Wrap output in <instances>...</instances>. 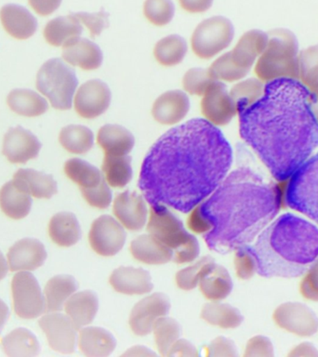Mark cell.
Wrapping results in <instances>:
<instances>
[{
	"instance_id": "cell-52",
	"label": "cell",
	"mask_w": 318,
	"mask_h": 357,
	"mask_svg": "<svg viewBox=\"0 0 318 357\" xmlns=\"http://www.w3.org/2000/svg\"><path fill=\"white\" fill-rule=\"evenodd\" d=\"M300 284V291L306 300L318 301V261L305 273Z\"/></svg>"
},
{
	"instance_id": "cell-55",
	"label": "cell",
	"mask_w": 318,
	"mask_h": 357,
	"mask_svg": "<svg viewBox=\"0 0 318 357\" xmlns=\"http://www.w3.org/2000/svg\"><path fill=\"white\" fill-rule=\"evenodd\" d=\"M63 0H28L31 8L41 16H49L57 10Z\"/></svg>"
},
{
	"instance_id": "cell-43",
	"label": "cell",
	"mask_w": 318,
	"mask_h": 357,
	"mask_svg": "<svg viewBox=\"0 0 318 357\" xmlns=\"http://www.w3.org/2000/svg\"><path fill=\"white\" fill-rule=\"evenodd\" d=\"M264 85L259 78H250L240 81L232 88L230 96L236 106L237 113L252 105L264 94Z\"/></svg>"
},
{
	"instance_id": "cell-16",
	"label": "cell",
	"mask_w": 318,
	"mask_h": 357,
	"mask_svg": "<svg viewBox=\"0 0 318 357\" xmlns=\"http://www.w3.org/2000/svg\"><path fill=\"white\" fill-rule=\"evenodd\" d=\"M169 309L170 301L163 293H153L142 298L131 311V331L138 336H146L153 331L156 321L166 317Z\"/></svg>"
},
{
	"instance_id": "cell-31",
	"label": "cell",
	"mask_w": 318,
	"mask_h": 357,
	"mask_svg": "<svg viewBox=\"0 0 318 357\" xmlns=\"http://www.w3.org/2000/svg\"><path fill=\"white\" fill-rule=\"evenodd\" d=\"M130 252L137 261L146 264H164L173 259L172 251L150 234L134 239Z\"/></svg>"
},
{
	"instance_id": "cell-61",
	"label": "cell",
	"mask_w": 318,
	"mask_h": 357,
	"mask_svg": "<svg viewBox=\"0 0 318 357\" xmlns=\"http://www.w3.org/2000/svg\"><path fill=\"white\" fill-rule=\"evenodd\" d=\"M8 271V265L7 261H6L4 255H3L1 251H0V281L5 278L7 275Z\"/></svg>"
},
{
	"instance_id": "cell-48",
	"label": "cell",
	"mask_w": 318,
	"mask_h": 357,
	"mask_svg": "<svg viewBox=\"0 0 318 357\" xmlns=\"http://www.w3.org/2000/svg\"><path fill=\"white\" fill-rule=\"evenodd\" d=\"M213 81L209 69L192 68L184 75L183 86L187 93L203 96Z\"/></svg>"
},
{
	"instance_id": "cell-62",
	"label": "cell",
	"mask_w": 318,
	"mask_h": 357,
	"mask_svg": "<svg viewBox=\"0 0 318 357\" xmlns=\"http://www.w3.org/2000/svg\"><path fill=\"white\" fill-rule=\"evenodd\" d=\"M310 89H311L312 93H314L315 96L318 98V78L314 83V85H312Z\"/></svg>"
},
{
	"instance_id": "cell-5",
	"label": "cell",
	"mask_w": 318,
	"mask_h": 357,
	"mask_svg": "<svg viewBox=\"0 0 318 357\" xmlns=\"http://www.w3.org/2000/svg\"><path fill=\"white\" fill-rule=\"evenodd\" d=\"M268 36L266 49L256 61L257 77L266 83L278 78L298 79V43L294 33L279 28Z\"/></svg>"
},
{
	"instance_id": "cell-22",
	"label": "cell",
	"mask_w": 318,
	"mask_h": 357,
	"mask_svg": "<svg viewBox=\"0 0 318 357\" xmlns=\"http://www.w3.org/2000/svg\"><path fill=\"white\" fill-rule=\"evenodd\" d=\"M63 58L73 66L91 71L102 66L103 54L97 44L80 36L64 45Z\"/></svg>"
},
{
	"instance_id": "cell-18",
	"label": "cell",
	"mask_w": 318,
	"mask_h": 357,
	"mask_svg": "<svg viewBox=\"0 0 318 357\" xmlns=\"http://www.w3.org/2000/svg\"><path fill=\"white\" fill-rule=\"evenodd\" d=\"M113 211L114 216L128 230H141L146 223V204L144 197L135 192L125 191L117 195Z\"/></svg>"
},
{
	"instance_id": "cell-45",
	"label": "cell",
	"mask_w": 318,
	"mask_h": 357,
	"mask_svg": "<svg viewBox=\"0 0 318 357\" xmlns=\"http://www.w3.org/2000/svg\"><path fill=\"white\" fill-rule=\"evenodd\" d=\"M144 14L151 24L164 26L174 17V4L172 0H145Z\"/></svg>"
},
{
	"instance_id": "cell-15",
	"label": "cell",
	"mask_w": 318,
	"mask_h": 357,
	"mask_svg": "<svg viewBox=\"0 0 318 357\" xmlns=\"http://www.w3.org/2000/svg\"><path fill=\"white\" fill-rule=\"evenodd\" d=\"M38 325L46 334L52 350L61 354L74 353L78 329L68 315L53 312L41 317Z\"/></svg>"
},
{
	"instance_id": "cell-32",
	"label": "cell",
	"mask_w": 318,
	"mask_h": 357,
	"mask_svg": "<svg viewBox=\"0 0 318 357\" xmlns=\"http://www.w3.org/2000/svg\"><path fill=\"white\" fill-rule=\"evenodd\" d=\"M32 203L31 195L20 188L13 181L5 183L0 189V208L11 219L21 220L26 217Z\"/></svg>"
},
{
	"instance_id": "cell-38",
	"label": "cell",
	"mask_w": 318,
	"mask_h": 357,
	"mask_svg": "<svg viewBox=\"0 0 318 357\" xmlns=\"http://www.w3.org/2000/svg\"><path fill=\"white\" fill-rule=\"evenodd\" d=\"M59 142L69 153L83 155L93 146V132L82 125H69L61 128Z\"/></svg>"
},
{
	"instance_id": "cell-60",
	"label": "cell",
	"mask_w": 318,
	"mask_h": 357,
	"mask_svg": "<svg viewBox=\"0 0 318 357\" xmlns=\"http://www.w3.org/2000/svg\"><path fill=\"white\" fill-rule=\"evenodd\" d=\"M8 317H10V310H8L7 304L0 298V332L5 324L7 323Z\"/></svg>"
},
{
	"instance_id": "cell-28",
	"label": "cell",
	"mask_w": 318,
	"mask_h": 357,
	"mask_svg": "<svg viewBox=\"0 0 318 357\" xmlns=\"http://www.w3.org/2000/svg\"><path fill=\"white\" fill-rule=\"evenodd\" d=\"M82 33L83 24L75 13L50 20L43 31L47 43L54 47H63L74 39L80 38Z\"/></svg>"
},
{
	"instance_id": "cell-8",
	"label": "cell",
	"mask_w": 318,
	"mask_h": 357,
	"mask_svg": "<svg viewBox=\"0 0 318 357\" xmlns=\"http://www.w3.org/2000/svg\"><path fill=\"white\" fill-rule=\"evenodd\" d=\"M285 204L318 223V153L307 159L285 185Z\"/></svg>"
},
{
	"instance_id": "cell-14",
	"label": "cell",
	"mask_w": 318,
	"mask_h": 357,
	"mask_svg": "<svg viewBox=\"0 0 318 357\" xmlns=\"http://www.w3.org/2000/svg\"><path fill=\"white\" fill-rule=\"evenodd\" d=\"M112 93L107 84L100 79L86 81L77 89L74 99L75 110L85 119H94L107 110Z\"/></svg>"
},
{
	"instance_id": "cell-25",
	"label": "cell",
	"mask_w": 318,
	"mask_h": 357,
	"mask_svg": "<svg viewBox=\"0 0 318 357\" xmlns=\"http://www.w3.org/2000/svg\"><path fill=\"white\" fill-rule=\"evenodd\" d=\"M14 183L39 199H50L57 194V183L52 175L33 169H20L13 176Z\"/></svg>"
},
{
	"instance_id": "cell-7",
	"label": "cell",
	"mask_w": 318,
	"mask_h": 357,
	"mask_svg": "<svg viewBox=\"0 0 318 357\" xmlns=\"http://www.w3.org/2000/svg\"><path fill=\"white\" fill-rule=\"evenodd\" d=\"M78 79L75 71L61 59L47 61L36 75V89L50 100L53 108L71 109Z\"/></svg>"
},
{
	"instance_id": "cell-37",
	"label": "cell",
	"mask_w": 318,
	"mask_h": 357,
	"mask_svg": "<svg viewBox=\"0 0 318 357\" xmlns=\"http://www.w3.org/2000/svg\"><path fill=\"white\" fill-rule=\"evenodd\" d=\"M102 169L106 183L114 188H122L132 178L131 158L128 155H105Z\"/></svg>"
},
{
	"instance_id": "cell-17",
	"label": "cell",
	"mask_w": 318,
	"mask_h": 357,
	"mask_svg": "<svg viewBox=\"0 0 318 357\" xmlns=\"http://www.w3.org/2000/svg\"><path fill=\"white\" fill-rule=\"evenodd\" d=\"M42 147L38 137L18 126L10 128L3 139V155L13 164H25L38 158Z\"/></svg>"
},
{
	"instance_id": "cell-12",
	"label": "cell",
	"mask_w": 318,
	"mask_h": 357,
	"mask_svg": "<svg viewBox=\"0 0 318 357\" xmlns=\"http://www.w3.org/2000/svg\"><path fill=\"white\" fill-rule=\"evenodd\" d=\"M126 231L116 220L103 215L92 223L89 234L92 250L100 256L116 255L122 250L126 242Z\"/></svg>"
},
{
	"instance_id": "cell-40",
	"label": "cell",
	"mask_w": 318,
	"mask_h": 357,
	"mask_svg": "<svg viewBox=\"0 0 318 357\" xmlns=\"http://www.w3.org/2000/svg\"><path fill=\"white\" fill-rule=\"evenodd\" d=\"M201 317L211 325L222 328H236L244 320L239 310L229 304L220 303L206 304L201 312Z\"/></svg>"
},
{
	"instance_id": "cell-10",
	"label": "cell",
	"mask_w": 318,
	"mask_h": 357,
	"mask_svg": "<svg viewBox=\"0 0 318 357\" xmlns=\"http://www.w3.org/2000/svg\"><path fill=\"white\" fill-rule=\"evenodd\" d=\"M13 308L22 319H35L46 312V301L38 280L32 273H16L11 281Z\"/></svg>"
},
{
	"instance_id": "cell-42",
	"label": "cell",
	"mask_w": 318,
	"mask_h": 357,
	"mask_svg": "<svg viewBox=\"0 0 318 357\" xmlns=\"http://www.w3.org/2000/svg\"><path fill=\"white\" fill-rule=\"evenodd\" d=\"M153 332L159 353L161 356H167L170 348L180 337L181 326L173 318L163 317L156 321Z\"/></svg>"
},
{
	"instance_id": "cell-20",
	"label": "cell",
	"mask_w": 318,
	"mask_h": 357,
	"mask_svg": "<svg viewBox=\"0 0 318 357\" xmlns=\"http://www.w3.org/2000/svg\"><path fill=\"white\" fill-rule=\"evenodd\" d=\"M189 109V97L186 92L176 89L164 92L155 100L152 116L159 124L172 126L181 121Z\"/></svg>"
},
{
	"instance_id": "cell-53",
	"label": "cell",
	"mask_w": 318,
	"mask_h": 357,
	"mask_svg": "<svg viewBox=\"0 0 318 357\" xmlns=\"http://www.w3.org/2000/svg\"><path fill=\"white\" fill-rule=\"evenodd\" d=\"M275 354L272 342L264 336L253 337L248 340L245 356L272 357Z\"/></svg>"
},
{
	"instance_id": "cell-36",
	"label": "cell",
	"mask_w": 318,
	"mask_h": 357,
	"mask_svg": "<svg viewBox=\"0 0 318 357\" xmlns=\"http://www.w3.org/2000/svg\"><path fill=\"white\" fill-rule=\"evenodd\" d=\"M3 351L10 357H33L40 353V344L32 332L26 328L14 329L2 339Z\"/></svg>"
},
{
	"instance_id": "cell-58",
	"label": "cell",
	"mask_w": 318,
	"mask_h": 357,
	"mask_svg": "<svg viewBox=\"0 0 318 357\" xmlns=\"http://www.w3.org/2000/svg\"><path fill=\"white\" fill-rule=\"evenodd\" d=\"M289 356L318 357V350L312 343L303 342L293 348Z\"/></svg>"
},
{
	"instance_id": "cell-24",
	"label": "cell",
	"mask_w": 318,
	"mask_h": 357,
	"mask_svg": "<svg viewBox=\"0 0 318 357\" xmlns=\"http://www.w3.org/2000/svg\"><path fill=\"white\" fill-rule=\"evenodd\" d=\"M268 40H269V36L264 31L258 29L248 31L240 38L236 47L231 52L234 63L241 68L250 70L266 49Z\"/></svg>"
},
{
	"instance_id": "cell-47",
	"label": "cell",
	"mask_w": 318,
	"mask_h": 357,
	"mask_svg": "<svg viewBox=\"0 0 318 357\" xmlns=\"http://www.w3.org/2000/svg\"><path fill=\"white\" fill-rule=\"evenodd\" d=\"M213 262H215L213 258H211V256H206L192 266L179 271L176 275V284L183 290L195 289L199 284L201 276L203 275L206 268Z\"/></svg>"
},
{
	"instance_id": "cell-4",
	"label": "cell",
	"mask_w": 318,
	"mask_h": 357,
	"mask_svg": "<svg viewBox=\"0 0 318 357\" xmlns=\"http://www.w3.org/2000/svg\"><path fill=\"white\" fill-rule=\"evenodd\" d=\"M250 250L259 275L297 278L318 261V228L300 217L284 214L262 231Z\"/></svg>"
},
{
	"instance_id": "cell-33",
	"label": "cell",
	"mask_w": 318,
	"mask_h": 357,
	"mask_svg": "<svg viewBox=\"0 0 318 357\" xmlns=\"http://www.w3.org/2000/svg\"><path fill=\"white\" fill-rule=\"evenodd\" d=\"M50 239L60 247H72L80 241V222L71 212H60L52 218L49 223Z\"/></svg>"
},
{
	"instance_id": "cell-29",
	"label": "cell",
	"mask_w": 318,
	"mask_h": 357,
	"mask_svg": "<svg viewBox=\"0 0 318 357\" xmlns=\"http://www.w3.org/2000/svg\"><path fill=\"white\" fill-rule=\"evenodd\" d=\"M99 308L97 295L91 290L74 293L66 301L64 309L77 329L89 325Z\"/></svg>"
},
{
	"instance_id": "cell-59",
	"label": "cell",
	"mask_w": 318,
	"mask_h": 357,
	"mask_svg": "<svg viewBox=\"0 0 318 357\" xmlns=\"http://www.w3.org/2000/svg\"><path fill=\"white\" fill-rule=\"evenodd\" d=\"M123 356H156V354L144 346H134L128 349Z\"/></svg>"
},
{
	"instance_id": "cell-49",
	"label": "cell",
	"mask_w": 318,
	"mask_h": 357,
	"mask_svg": "<svg viewBox=\"0 0 318 357\" xmlns=\"http://www.w3.org/2000/svg\"><path fill=\"white\" fill-rule=\"evenodd\" d=\"M234 267L236 275L243 280H248L257 273V262L250 245H245L237 248L234 255Z\"/></svg>"
},
{
	"instance_id": "cell-3",
	"label": "cell",
	"mask_w": 318,
	"mask_h": 357,
	"mask_svg": "<svg viewBox=\"0 0 318 357\" xmlns=\"http://www.w3.org/2000/svg\"><path fill=\"white\" fill-rule=\"evenodd\" d=\"M283 186L267 183L250 167H239L208 199L194 208L188 226L204 234L208 247L226 254L250 244L284 204Z\"/></svg>"
},
{
	"instance_id": "cell-46",
	"label": "cell",
	"mask_w": 318,
	"mask_h": 357,
	"mask_svg": "<svg viewBox=\"0 0 318 357\" xmlns=\"http://www.w3.org/2000/svg\"><path fill=\"white\" fill-rule=\"evenodd\" d=\"M298 78L311 88L318 78V45L307 47L298 54Z\"/></svg>"
},
{
	"instance_id": "cell-9",
	"label": "cell",
	"mask_w": 318,
	"mask_h": 357,
	"mask_svg": "<svg viewBox=\"0 0 318 357\" xmlns=\"http://www.w3.org/2000/svg\"><path fill=\"white\" fill-rule=\"evenodd\" d=\"M234 36V25L225 17L214 16L204 20L192 33V52L198 58L209 60L229 47Z\"/></svg>"
},
{
	"instance_id": "cell-13",
	"label": "cell",
	"mask_w": 318,
	"mask_h": 357,
	"mask_svg": "<svg viewBox=\"0 0 318 357\" xmlns=\"http://www.w3.org/2000/svg\"><path fill=\"white\" fill-rule=\"evenodd\" d=\"M200 106L206 120L216 127L229 124L237 114L236 106L222 81L215 80L211 84Z\"/></svg>"
},
{
	"instance_id": "cell-2",
	"label": "cell",
	"mask_w": 318,
	"mask_h": 357,
	"mask_svg": "<svg viewBox=\"0 0 318 357\" xmlns=\"http://www.w3.org/2000/svg\"><path fill=\"white\" fill-rule=\"evenodd\" d=\"M317 100L301 81L278 78L237 113L240 137L279 183L289 180L318 147Z\"/></svg>"
},
{
	"instance_id": "cell-63",
	"label": "cell",
	"mask_w": 318,
	"mask_h": 357,
	"mask_svg": "<svg viewBox=\"0 0 318 357\" xmlns=\"http://www.w3.org/2000/svg\"><path fill=\"white\" fill-rule=\"evenodd\" d=\"M315 114H317V119H318V98H317V103H315Z\"/></svg>"
},
{
	"instance_id": "cell-39",
	"label": "cell",
	"mask_w": 318,
	"mask_h": 357,
	"mask_svg": "<svg viewBox=\"0 0 318 357\" xmlns=\"http://www.w3.org/2000/svg\"><path fill=\"white\" fill-rule=\"evenodd\" d=\"M187 52L186 39L179 35L165 36L156 44L153 56L161 66L170 67L183 61Z\"/></svg>"
},
{
	"instance_id": "cell-41",
	"label": "cell",
	"mask_w": 318,
	"mask_h": 357,
	"mask_svg": "<svg viewBox=\"0 0 318 357\" xmlns=\"http://www.w3.org/2000/svg\"><path fill=\"white\" fill-rule=\"evenodd\" d=\"M67 177L80 186V189L97 186L103 180L99 169L80 158H72L64 164Z\"/></svg>"
},
{
	"instance_id": "cell-44",
	"label": "cell",
	"mask_w": 318,
	"mask_h": 357,
	"mask_svg": "<svg viewBox=\"0 0 318 357\" xmlns=\"http://www.w3.org/2000/svg\"><path fill=\"white\" fill-rule=\"evenodd\" d=\"M209 71L214 80L234 82L245 77L250 70L237 66L232 59L231 52H229L216 59L209 67Z\"/></svg>"
},
{
	"instance_id": "cell-35",
	"label": "cell",
	"mask_w": 318,
	"mask_h": 357,
	"mask_svg": "<svg viewBox=\"0 0 318 357\" xmlns=\"http://www.w3.org/2000/svg\"><path fill=\"white\" fill-rule=\"evenodd\" d=\"M78 284L71 275H61L47 281L45 287L47 312H60L68 298L77 291Z\"/></svg>"
},
{
	"instance_id": "cell-23",
	"label": "cell",
	"mask_w": 318,
	"mask_h": 357,
	"mask_svg": "<svg viewBox=\"0 0 318 357\" xmlns=\"http://www.w3.org/2000/svg\"><path fill=\"white\" fill-rule=\"evenodd\" d=\"M109 282L116 291L127 295L146 294L153 287L150 273L141 268H117Z\"/></svg>"
},
{
	"instance_id": "cell-54",
	"label": "cell",
	"mask_w": 318,
	"mask_h": 357,
	"mask_svg": "<svg viewBox=\"0 0 318 357\" xmlns=\"http://www.w3.org/2000/svg\"><path fill=\"white\" fill-rule=\"evenodd\" d=\"M206 350H208V356L211 357H236L238 356L234 343L225 337H216L209 345Z\"/></svg>"
},
{
	"instance_id": "cell-57",
	"label": "cell",
	"mask_w": 318,
	"mask_h": 357,
	"mask_svg": "<svg viewBox=\"0 0 318 357\" xmlns=\"http://www.w3.org/2000/svg\"><path fill=\"white\" fill-rule=\"evenodd\" d=\"M214 0H179L181 7L190 13H202L209 10Z\"/></svg>"
},
{
	"instance_id": "cell-30",
	"label": "cell",
	"mask_w": 318,
	"mask_h": 357,
	"mask_svg": "<svg viewBox=\"0 0 318 357\" xmlns=\"http://www.w3.org/2000/svg\"><path fill=\"white\" fill-rule=\"evenodd\" d=\"M199 286L201 292L208 300L219 301L230 294L233 281L225 267L213 262L201 276Z\"/></svg>"
},
{
	"instance_id": "cell-6",
	"label": "cell",
	"mask_w": 318,
	"mask_h": 357,
	"mask_svg": "<svg viewBox=\"0 0 318 357\" xmlns=\"http://www.w3.org/2000/svg\"><path fill=\"white\" fill-rule=\"evenodd\" d=\"M147 230L172 251L176 264H187L199 255L197 239L184 229L183 222L166 206H151Z\"/></svg>"
},
{
	"instance_id": "cell-26",
	"label": "cell",
	"mask_w": 318,
	"mask_h": 357,
	"mask_svg": "<svg viewBox=\"0 0 318 357\" xmlns=\"http://www.w3.org/2000/svg\"><path fill=\"white\" fill-rule=\"evenodd\" d=\"M97 144L105 155H128L135 144V138L122 126L107 124L98 131Z\"/></svg>"
},
{
	"instance_id": "cell-11",
	"label": "cell",
	"mask_w": 318,
	"mask_h": 357,
	"mask_svg": "<svg viewBox=\"0 0 318 357\" xmlns=\"http://www.w3.org/2000/svg\"><path fill=\"white\" fill-rule=\"evenodd\" d=\"M276 326L298 337H311L318 331V317L310 307L301 303L279 305L273 315Z\"/></svg>"
},
{
	"instance_id": "cell-21",
	"label": "cell",
	"mask_w": 318,
	"mask_h": 357,
	"mask_svg": "<svg viewBox=\"0 0 318 357\" xmlns=\"http://www.w3.org/2000/svg\"><path fill=\"white\" fill-rule=\"evenodd\" d=\"M0 21L6 32L20 40H24L35 35L38 21L26 8L17 4L3 6L0 10Z\"/></svg>"
},
{
	"instance_id": "cell-34",
	"label": "cell",
	"mask_w": 318,
	"mask_h": 357,
	"mask_svg": "<svg viewBox=\"0 0 318 357\" xmlns=\"http://www.w3.org/2000/svg\"><path fill=\"white\" fill-rule=\"evenodd\" d=\"M7 103L14 113L26 117L42 116L49 109V105L43 97L26 89L11 91L8 95Z\"/></svg>"
},
{
	"instance_id": "cell-27",
	"label": "cell",
	"mask_w": 318,
	"mask_h": 357,
	"mask_svg": "<svg viewBox=\"0 0 318 357\" xmlns=\"http://www.w3.org/2000/svg\"><path fill=\"white\" fill-rule=\"evenodd\" d=\"M78 346L86 356L105 357L113 353L116 342L113 335L106 329L89 326L80 331Z\"/></svg>"
},
{
	"instance_id": "cell-1",
	"label": "cell",
	"mask_w": 318,
	"mask_h": 357,
	"mask_svg": "<svg viewBox=\"0 0 318 357\" xmlns=\"http://www.w3.org/2000/svg\"><path fill=\"white\" fill-rule=\"evenodd\" d=\"M232 162L233 150L219 128L194 119L167 131L151 147L139 188L150 206L188 213L222 183Z\"/></svg>"
},
{
	"instance_id": "cell-19",
	"label": "cell",
	"mask_w": 318,
	"mask_h": 357,
	"mask_svg": "<svg viewBox=\"0 0 318 357\" xmlns=\"http://www.w3.org/2000/svg\"><path fill=\"white\" fill-rule=\"evenodd\" d=\"M47 256L46 248L39 240L24 238L8 250V266L11 272L36 270L44 264Z\"/></svg>"
},
{
	"instance_id": "cell-50",
	"label": "cell",
	"mask_w": 318,
	"mask_h": 357,
	"mask_svg": "<svg viewBox=\"0 0 318 357\" xmlns=\"http://www.w3.org/2000/svg\"><path fill=\"white\" fill-rule=\"evenodd\" d=\"M80 190L86 202L94 208L103 209L111 204L112 192L105 178L97 186Z\"/></svg>"
},
{
	"instance_id": "cell-56",
	"label": "cell",
	"mask_w": 318,
	"mask_h": 357,
	"mask_svg": "<svg viewBox=\"0 0 318 357\" xmlns=\"http://www.w3.org/2000/svg\"><path fill=\"white\" fill-rule=\"evenodd\" d=\"M197 356V348L186 340H178L167 354V356L195 357Z\"/></svg>"
},
{
	"instance_id": "cell-51",
	"label": "cell",
	"mask_w": 318,
	"mask_h": 357,
	"mask_svg": "<svg viewBox=\"0 0 318 357\" xmlns=\"http://www.w3.org/2000/svg\"><path fill=\"white\" fill-rule=\"evenodd\" d=\"M84 26L88 28L91 36H98L109 26V14L102 8L99 13H75Z\"/></svg>"
}]
</instances>
